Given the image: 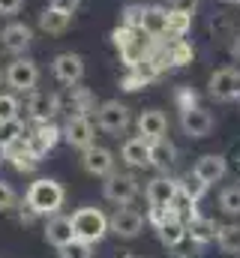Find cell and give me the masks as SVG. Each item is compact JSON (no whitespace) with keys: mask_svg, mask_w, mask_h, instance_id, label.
Segmentation results:
<instances>
[{"mask_svg":"<svg viewBox=\"0 0 240 258\" xmlns=\"http://www.w3.org/2000/svg\"><path fill=\"white\" fill-rule=\"evenodd\" d=\"M63 186H60L57 180H51V177H39L36 183H30V189H27V207L33 210V213H57L60 207H63Z\"/></svg>","mask_w":240,"mask_h":258,"instance_id":"cell-1","label":"cell"},{"mask_svg":"<svg viewBox=\"0 0 240 258\" xmlns=\"http://www.w3.org/2000/svg\"><path fill=\"white\" fill-rule=\"evenodd\" d=\"M72 231H75V240H84V243H99L108 231V216L99 210V207H81L72 213Z\"/></svg>","mask_w":240,"mask_h":258,"instance_id":"cell-2","label":"cell"},{"mask_svg":"<svg viewBox=\"0 0 240 258\" xmlns=\"http://www.w3.org/2000/svg\"><path fill=\"white\" fill-rule=\"evenodd\" d=\"M6 84L18 93H33V87L39 84V66L30 57H18L6 66Z\"/></svg>","mask_w":240,"mask_h":258,"instance_id":"cell-3","label":"cell"},{"mask_svg":"<svg viewBox=\"0 0 240 258\" xmlns=\"http://www.w3.org/2000/svg\"><path fill=\"white\" fill-rule=\"evenodd\" d=\"M207 90H210V96H213L216 102H231V99H237L240 96V72L234 66L216 69V72L210 75V81H207Z\"/></svg>","mask_w":240,"mask_h":258,"instance_id":"cell-4","label":"cell"},{"mask_svg":"<svg viewBox=\"0 0 240 258\" xmlns=\"http://www.w3.org/2000/svg\"><path fill=\"white\" fill-rule=\"evenodd\" d=\"M129 108L117 102V99H108V102H102L99 108H96V126L102 129V132H108V135H120V132H126L129 126Z\"/></svg>","mask_w":240,"mask_h":258,"instance_id":"cell-5","label":"cell"},{"mask_svg":"<svg viewBox=\"0 0 240 258\" xmlns=\"http://www.w3.org/2000/svg\"><path fill=\"white\" fill-rule=\"evenodd\" d=\"M108 231H114L123 240H132V237H138V234L144 231V216H141L138 210H132L129 204H126V207H117V210L108 216Z\"/></svg>","mask_w":240,"mask_h":258,"instance_id":"cell-6","label":"cell"},{"mask_svg":"<svg viewBox=\"0 0 240 258\" xmlns=\"http://www.w3.org/2000/svg\"><path fill=\"white\" fill-rule=\"evenodd\" d=\"M105 198L114 201L117 207H126L138 198V180L132 174H108L105 177Z\"/></svg>","mask_w":240,"mask_h":258,"instance_id":"cell-7","label":"cell"},{"mask_svg":"<svg viewBox=\"0 0 240 258\" xmlns=\"http://www.w3.org/2000/svg\"><path fill=\"white\" fill-rule=\"evenodd\" d=\"M63 138H66L72 147L87 150V147L93 144V138H96V129H93V123H90L87 114H72V117L63 123Z\"/></svg>","mask_w":240,"mask_h":258,"instance_id":"cell-8","label":"cell"},{"mask_svg":"<svg viewBox=\"0 0 240 258\" xmlns=\"http://www.w3.org/2000/svg\"><path fill=\"white\" fill-rule=\"evenodd\" d=\"M81 165L87 174L93 177H108L114 171V153L108 147H99V144H90L87 150H81Z\"/></svg>","mask_w":240,"mask_h":258,"instance_id":"cell-9","label":"cell"},{"mask_svg":"<svg viewBox=\"0 0 240 258\" xmlns=\"http://www.w3.org/2000/svg\"><path fill=\"white\" fill-rule=\"evenodd\" d=\"M180 126L189 138H207L213 132V114L201 105H192V108L180 111Z\"/></svg>","mask_w":240,"mask_h":258,"instance_id":"cell-10","label":"cell"},{"mask_svg":"<svg viewBox=\"0 0 240 258\" xmlns=\"http://www.w3.org/2000/svg\"><path fill=\"white\" fill-rule=\"evenodd\" d=\"M51 72H54V78H57L60 84H66V87H75V84L81 81V75H84V60H81V54L63 51V54H57V57H54Z\"/></svg>","mask_w":240,"mask_h":258,"instance_id":"cell-11","label":"cell"},{"mask_svg":"<svg viewBox=\"0 0 240 258\" xmlns=\"http://www.w3.org/2000/svg\"><path fill=\"white\" fill-rule=\"evenodd\" d=\"M60 111V99L57 93H48V90H33L30 99H27V114L36 120V123H51V117Z\"/></svg>","mask_w":240,"mask_h":258,"instance_id":"cell-12","label":"cell"},{"mask_svg":"<svg viewBox=\"0 0 240 258\" xmlns=\"http://www.w3.org/2000/svg\"><path fill=\"white\" fill-rule=\"evenodd\" d=\"M30 42H33V30L27 24H21V21H12V24H6L0 30V45L9 54H24L30 48Z\"/></svg>","mask_w":240,"mask_h":258,"instance_id":"cell-13","label":"cell"},{"mask_svg":"<svg viewBox=\"0 0 240 258\" xmlns=\"http://www.w3.org/2000/svg\"><path fill=\"white\" fill-rule=\"evenodd\" d=\"M225 171H228V162H225V156H219V153H204V156L192 165V174L201 177L207 186L219 183V180L225 177Z\"/></svg>","mask_w":240,"mask_h":258,"instance_id":"cell-14","label":"cell"},{"mask_svg":"<svg viewBox=\"0 0 240 258\" xmlns=\"http://www.w3.org/2000/svg\"><path fill=\"white\" fill-rule=\"evenodd\" d=\"M60 135H63V129L51 126V123H39L33 132H27V150L42 159V156L60 141Z\"/></svg>","mask_w":240,"mask_h":258,"instance_id":"cell-15","label":"cell"},{"mask_svg":"<svg viewBox=\"0 0 240 258\" xmlns=\"http://www.w3.org/2000/svg\"><path fill=\"white\" fill-rule=\"evenodd\" d=\"M177 192H180L177 180H171V177H153V180L147 183V189H144V198H147V204L171 207L174 198H177Z\"/></svg>","mask_w":240,"mask_h":258,"instance_id":"cell-16","label":"cell"},{"mask_svg":"<svg viewBox=\"0 0 240 258\" xmlns=\"http://www.w3.org/2000/svg\"><path fill=\"white\" fill-rule=\"evenodd\" d=\"M120 159L132 168H144L150 165V141L144 135H135V138H126L123 147H120Z\"/></svg>","mask_w":240,"mask_h":258,"instance_id":"cell-17","label":"cell"},{"mask_svg":"<svg viewBox=\"0 0 240 258\" xmlns=\"http://www.w3.org/2000/svg\"><path fill=\"white\" fill-rule=\"evenodd\" d=\"M45 240L51 243V246H66V243H72L75 240V231H72V216H60L54 213L51 219H48V225H45Z\"/></svg>","mask_w":240,"mask_h":258,"instance_id":"cell-18","label":"cell"},{"mask_svg":"<svg viewBox=\"0 0 240 258\" xmlns=\"http://www.w3.org/2000/svg\"><path fill=\"white\" fill-rule=\"evenodd\" d=\"M165 129H168V117L156 108H147L141 111L138 117V135H144L147 141H156V138H165Z\"/></svg>","mask_w":240,"mask_h":258,"instance_id":"cell-19","label":"cell"},{"mask_svg":"<svg viewBox=\"0 0 240 258\" xmlns=\"http://www.w3.org/2000/svg\"><path fill=\"white\" fill-rule=\"evenodd\" d=\"M69 24H72V12H63V9H54V6L42 9V15H39V30L48 33V36H60V33H66Z\"/></svg>","mask_w":240,"mask_h":258,"instance_id":"cell-20","label":"cell"},{"mask_svg":"<svg viewBox=\"0 0 240 258\" xmlns=\"http://www.w3.org/2000/svg\"><path fill=\"white\" fill-rule=\"evenodd\" d=\"M216 231H219V225H216L210 216H192V219L186 222V234H189V240L198 243V246L216 240Z\"/></svg>","mask_w":240,"mask_h":258,"instance_id":"cell-21","label":"cell"},{"mask_svg":"<svg viewBox=\"0 0 240 258\" xmlns=\"http://www.w3.org/2000/svg\"><path fill=\"white\" fill-rule=\"evenodd\" d=\"M141 30L147 36H165L168 33V9L165 6H144V24Z\"/></svg>","mask_w":240,"mask_h":258,"instance_id":"cell-22","label":"cell"},{"mask_svg":"<svg viewBox=\"0 0 240 258\" xmlns=\"http://www.w3.org/2000/svg\"><path fill=\"white\" fill-rule=\"evenodd\" d=\"M174 162H177V147H174L171 141H165V138L150 141V165H153V168L168 171Z\"/></svg>","mask_w":240,"mask_h":258,"instance_id":"cell-23","label":"cell"},{"mask_svg":"<svg viewBox=\"0 0 240 258\" xmlns=\"http://www.w3.org/2000/svg\"><path fill=\"white\" fill-rule=\"evenodd\" d=\"M159 231V240H162V246H168V249H177V246H183L186 240H189V234H186V222L183 219H168L162 228H156Z\"/></svg>","mask_w":240,"mask_h":258,"instance_id":"cell-24","label":"cell"},{"mask_svg":"<svg viewBox=\"0 0 240 258\" xmlns=\"http://www.w3.org/2000/svg\"><path fill=\"white\" fill-rule=\"evenodd\" d=\"M216 243H219V249H222V252L237 255V252H240V222L219 225V231H216Z\"/></svg>","mask_w":240,"mask_h":258,"instance_id":"cell-25","label":"cell"},{"mask_svg":"<svg viewBox=\"0 0 240 258\" xmlns=\"http://www.w3.org/2000/svg\"><path fill=\"white\" fill-rule=\"evenodd\" d=\"M189 30H192V12H174V9H168V33L174 39H183Z\"/></svg>","mask_w":240,"mask_h":258,"instance_id":"cell-26","label":"cell"},{"mask_svg":"<svg viewBox=\"0 0 240 258\" xmlns=\"http://www.w3.org/2000/svg\"><path fill=\"white\" fill-rule=\"evenodd\" d=\"M165 54H168V60L174 66H186L192 63V45L186 42V39H174V42H168V48H165Z\"/></svg>","mask_w":240,"mask_h":258,"instance_id":"cell-27","label":"cell"},{"mask_svg":"<svg viewBox=\"0 0 240 258\" xmlns=\"http://www.w3.org/2000/svg\"><path fill=\"white\" fill-rule=\"evenodd\" d=\"M219 207H222V213H228V216H240V183L225 186V189L219 192Z\"/></svg>","mask_w":240,"mask_h":258,"instance_id":"cell-28","label":"cell"},{"mask_svg":"<svg viewBox=\"0 0 240 258\" xmlns=\"http://www.w3.org/2000/svg\"><path fill=\"white\" fill-rule=\"evenodd\" d=\"M180 192L186 195L189 201H201V195L207 192V183H204L201 177H195V174H186V177L180 180Z\"/></svg>","mask_w":240,"mask_h":258,"instance_id":"cell-29","label":"cell"},{"mask_svg":"<svg viewBox=\"0 0 240 258\" xmlns=\"http://www.w3.org/2000/svg\"><path fill=\"white\" fill-rule=\"evenodd\" d=\"M24 135H27V129L21 126L18 120H12V123H0V150H6L9 144L21 141Z\"/></svg>","mask_w":240,"mask_h":258,"instance_id":"cell-30","label":"cell"},{"mask_svg":"<svg viewBox=\"0 0 240 258\" xmlns=\"http://www.w3.org/2000/svg\"><path fill=\"white\" fill-rule=\"evenodd\" d=\"M18 111H21V102L9 93H0V123H12L18 120Z\"/></svg>","mask_w":240,"mask_h":258,"instance_id":"cell-31","label":"cell"},{"mask_svg":"<svg viewBox=\"0 0 240 258\" xmlns=\"http://www.w3.org/2000/svg\"><path fill=\"white\" fill-rule=\"evenodd\" d=\"M57 252H60V258H93V246L84 243V240H72V243L60 246Z\"/></svg>","mask_w":240,"mask_h":258,"instance_id":"cell-32","label":"cell"},{"mask_svg":"<svg viewBox=\"0 0 240 258\" xmlns=\"http://www.w3.org/2000/svg\"><path fill=\"white\" fill-rule=\"evenodd\" d=\"M9 159H12L15 171H33V168L39 165V156H33V153H30L27 147H21V150H18V153H12Z\"/></svg>","mask_w":240,"mask_h":258,"instance_id":"cell-33","label":"cell"},{"mask_svg":"<svg viewBox=\"0 0 240 258\" xmlns=\"http://www.w3.org/2000/svg\"><path fill=\"white\" fill-rule=\"evenodd\" d=\"M177 213H174V207H162V204H150V213H147V222L153 225V228H162L168 219H174Z\"/></svg>","mask_w":240,"mask_h":258,"instance_id":"cell-34","label":"cell"},{"mask_svg":"<svg viewBox=\"0 0 240 258\" xmlns=\"http://www.w3.org/2000/svg\"><path fill=\"white\" fill-rule=\"evenodd\" d=\"M141 24H144V6H129V9L123 12V27L141 30Z\"/></svg>","mask_w":240,"mask_h":258,"instance_id":"cell-35","label":"cell"},{"mask_svg":"<svg viewBox=\"0 0 240 258\" xmlns=\"http://www.w3.org/2000/svg\"><path fill=\"white\" fill-rule=\"evenodd\" d=\"M9 207H15V189L0 180V210H9Z\"/></svg>","mask_w":240,"mask_h":258,"instance_id":"cell-36","label":"cell"},{"mask_svg":"<svg viewBox=\"0 0 240 258\" xmlns=\"http://www.w3.org/2000/svg\"><path fill=\"white\" fill-rule=\"evenodd\" d=\"M24 0H0V15H18Z\"/></svg>","mask_w":240,"mask_h":258,"instance_id":"cell-37","label":"cell"},{"mask_svg":"<svg viewBox=\"0 0 240 258\" xmlns=\"http://www.w3.org/2000/svg\"><path fill=\"white\" fill-rule=\"evenodd\" d=\"M177 102H180V111L192 108V105H195V93H192V90H180V93H177Z\"/></svg>","mask_w":240,"mask_h":258,"instance_id":"cell-38","label":"cell"},{"mask_svg":"<svg viewBox=\"0 0 240 258\" xmlns=\"http://www.w3.org/2000/svg\"><path fill=\"white\" fill-rule=\"evenodd\" d=\"M48 6H54V9H63V12H75V9L81 6V0H51Z\"/></svg>","mask_w":240,"mask_h":258,"instance_id":"cell-39","label":"cell"},{"mask_svg":"<svg viewBox=\"0 0 240 258\" xmlns=\"http://www.w3.org/2000/svg\"><path fill=\"white\" fill-rule=\"evenodd\" d=\"M168 9H174V12H195V0H171Z\"/></svg>","mask_w":240,"mask_h":258,"instance_id":"cell-40","label":"cell"},{"mask_svg":"<svg viewBox=\"0 0 240 258\" xmlns=\"http://www.w3.org/2000/svg\"><path fill=\"white\" fill-rule=\"evenodd\" d=\"M234 54H237V57H240V36H237V39H234Z\"/></svg>","mask_w":240,"mask_h":258,"instance_id":"cell-41","label":"cell"},{"mask_svg":"<svg viewBox=\"0 0 240 258\" xmlns=\"http://www.w3.org/2000/svg\"><path fill=\"white\" fill-rule=\"evenodd\" d=\"M225 3H240V0H225Z\"/></svg>","mask_w":240,"mask_h":258,"instance_id":"cell-42","label":"cell"},{"mask_svg":"<svg viewBox=\"0 0 240 258\" xmlns=\"http://www.w3.org/2000/svg\"><path fill=\"white\" fill-rule=\"evenodd\" d=\"M237 99H240V96H237Z\"/></svg>","mask_w":240,"mask_h":258,"instance_id":"cell-43","label":"cell"}]
</instances>
